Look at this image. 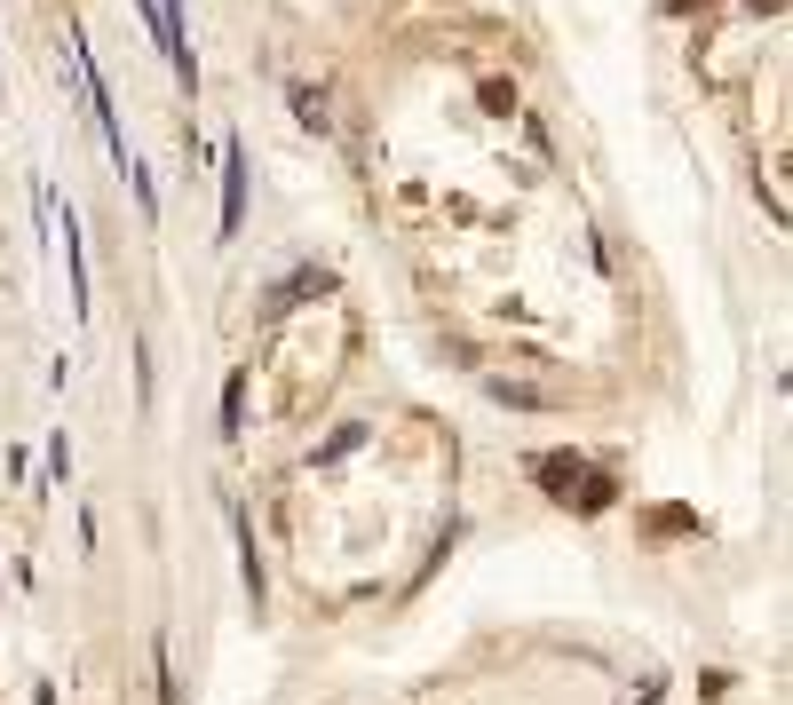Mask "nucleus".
<instances>
[{
    "mask_svg": "<svg viewBox=\"0 0 793 705\" xmlns=\"http://www.w3.org/2000/svg\"><path fill=\"white\" fill-rule=\"evenodd\" d=\"M151 666H159V698H167V705H183V682H175V650H167V642L151 650Z\"/></svg>",
    "mask_w": 793,
    "mask_h": 705,
    "instance_id": "20e7f679",
    "label": "nucleus"
},
{
    "mask_svg": "<svg viewBox=\"0 0 793 705\" xmlns=\"http://www.w3.org/2000/svg\"><path fill=\"white\" fill-rule=\"evenodd\" d=\"M64 270H72V309L88 317L96 294H88V254H80V214H72V206H64Z\"/></svg>",
    "mask_w": 793,
    "mask_h": 705,
    "instance_id": "7ed1b4c3",
    "label": "nucleus"
},
{
    "mask_svg": "<svg viewBox=\"0 0 793 705\" xmlns=\"http://www.w3.org/2000/svg\"><path fill=\"white\" fill-rule=\"evenodd\" d=\"M48 476H56V484L72 476V436H48Z\"/></svg>",
    "mask_w": 793,
    "mask_h": 705,
    "instance_id": "39448f33",
    "label": "nucleus"
},
{
    "mask_svg": "<svg viewBox=\"0 0 793 705\" xmlns=\"http://www.w3.org/2000/svg\"><path fill=\"white\" fill-rule=\"evenodd\" d=\"M238 222H246V151L223 143V238H238Z\"/></svg>",
    "mask_w": 793,
    "mask_h": 705,
    "instance_id": "f03ea898",
    "label": "nucleus"
},
{
    "mask_svg": "<svg viewBox=\"0 0 793 705\" xmlns=\"http://www.w3.org/2000/svg\"><path fill=\"white\" fill-rule=\"evenodd\" d=\"M143 16H151V32H159V48H167V72H175L183 88H199V64H191V40H183V0H143Z\"/></svg>",
    "mask_w": 793,
    "mask_h": 705,
    "instance_id": "f257e3e1",
    "label": "nucleus"
}]
</instances>
